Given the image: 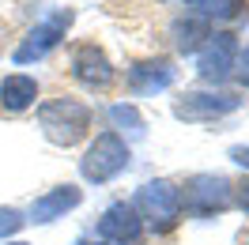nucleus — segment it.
I'll return each instance as SVG.
<instances>
[{"label": "nucleus", "mask_w": 249, "mask_h": 245, "mask_svg": "<svg viewBox=\"0 0 249 245\" xmlns=\"http://www.w3.org/2000/svg\"><path fill=\"white\" fill-rule=\"evenodd\" d=\"M91 121H94V109L79 98H68V94L49 98V102L38 106V128L57 147H76L79 140H87Z\"/></svg>", "instance_id": "nucleus-1"}, {"label": "nucleus", "mask_w": 249, "mask_h": 245, "mask_svg": "<svg viewBox=\"0 0 249 245\" xmlns=\"http://www.w3.org/2000/svg\"><path fill=\"white\" fill-rule=\"evenodd\" d=\"M128 158H132V151H128V143H124L121 132H98V136L87 143L83 158H79V177L91 181V185H106V181H113L117 174L128 170Z\"/></svg>", "instance_id": "nucleus-2"}, {"label": "nucleus", "mask_w": 249, "mask_h": 245, "mask_svg": "<svg viewBox=\"0 0 249 245\" xmlns=\"http://www.w3.org/2000/svg\"><path fill=\"white\" fill-rule=\"evenodd\" d=\"M132 208L143 219V227H151L155 234H166V230H174L181 223V192L166 177H155V181L140 185Z\"/></svg>", "instance_id": "nucleus-3"}, {"label": "nucleus", "mask_w": 249, "mask_h": 245, "mask_svg": "<svg viewBox=\"0 0 249 245\" xmlns=\"http://www.w3.org/2000/svg\"><path fill=\"white\" fill-rule=\"evenodd\" d=\"M181 192V215H196V219H212V215H223L234 204V185L231 177L223 174H193L185 181Z\"/></svg>", "instance_id": "nucleus-4"}, {"label": "nucleus", "mask_w": 249, "mask_h": 245, "mask_svg": "<svg viewBox=\"0 0 249 245\" xmlns=\"http://www.w3.org/2000/svg\"><path fill=\"white\" fill-rule=\"evenodd\" d=\"M72 23H76V12H72V8H53L42 23H34L31 31L23 34V42L16 46L12 61L16 64H34V61H42V57H49V53L64 42V34L72 31Z\"/></svg>", "instance_id": "nucleus-5"}, {"label": "nucleus", "mask_w": 249, "mask_h": 245, "mask_svg": "<svg viewBox=\"0 0 249 245\" xmlns=\"http://www.w3.org/2000/svg\"><path fill=\"white\" fill-rule=\"evenodd\" d=\"M68 72H72V79H76L79 87L98 91V94L109 91L113 79H117L113 61L106 57V49L94 46V42H79V46H72V53H68Z\"/></svg>", "instance_id": "nucleus-6"}, {"label": "nucleus", "mask_w": 249, "mask_h": 245, "mask_svg": "<svg viewBox=\"0 0 249 245\" xmlns=\"http://www.w3.org/2000/svg\"><path fill=\"white\" fill-rule=\"evenodd\" d=\"M234 61H238V38L231 31H219L196 49V76L204 83L219 87L234 76Z\"/></svg>", "instance_id": "nucleus-7"}, {"label": "nucleus", "mask_w": 249, "mask_h": 245, "mask_svg": "<svg viewBox=\"0 0 249 245\" xmlns=\"http://www.w3.org/2000/svg\"><path fill=\"white\" fill-rule=\"evenodd\" d=\"M242 106L238 94H227V91H185L174 98V117L178 121H189V124H200V121H219L234 109Z\"/></svg>", "instance_id": "nucleus-8"}, {"label": "nucleus", "mask_w": 249, "mask_h": 245, "mask_svg": "<svg viewBox=\"0 0 249 245\" xmlns=\"http://www.w3.org/2000/svg\"><path fill=\"white\" fill-rule=\"evenodd\" d=\"M174 79H178V68L166 57L136 61V64H128V72H124V83H128V91L136 94V98H151V94L170 91Z\"/></svg>", "instance_id": "nucleus-9"}, {"label": "nucleus", "mask_w": 249, "mask_h": 245, "mask_svg": "<svg viewBox=\"0 0 249 245\" xmlns=\"http://www.w3.org/2000/svg\"><path fill=\"white\" fill-rule=\"evenodd\" d=\"M143 219L136 215V208L128 204V200H117V204H109L102 219H98V238L109 245H136L143 238Z\"/></svg>", "instance_id": "nucleus-10"}, {"label": "nucleus", "mask_w": 249, "mask_h": 245, "mask_svg": "<svg viewBox=\"0 0 249 245\" xmlns=\"http://www.w3.org/2000/svg\"><path fill=\"white\" fill-rule=\"evenodd\" d=\"M79 204H83V189H79V185H57V189L42 192V196L31 204L27 223H38V227L57 223V219H64L68 211H76Z\"/></svg>", "instance_id": "nucleus-11"}, {"label": "nucleus", "mask_w": 249, "mask_h": 245, "mask_svg": "<svg viewBox=\"0 0 249 245\" xmlns=\"http://www.w3.org/2000/svg\"><path fill=\"white\" fill-rule=\"evenodd\" d=\"M34 98H38V79H34V76L12 72V76L0 79V106L8 109V113H23V109H31Z\"/></svg>", "instance_id": "nucleus-12"}, {"label": "nucleus", "mask_w": 249, "mask_h": 245, "mask_svg": "<svg viewBox=\"0 0 249 245\" xmlns=\"http://www.w3.org/2000/svg\"><path fill=\"white\" fill-rule=\"evenodd\" d=\"M170 38H174V49L178 53H196V49L212 38V23L200 16H181L170 23Z\"/></svg>", "instance_id": "nucleus-13"}, {"label": "nucleus", "mask_w": 249, "mask_h": 245, "mask_svg": "<svg viewBox=\"0 0 249 245\" xmlns=\"http://www.w3.org/2000/svg\"><path fill=\"white\" fill-rule=\"evenodd\" d=\"M185 8H193V16L200 19H219V23H231V19H238L242 12H246V0H181Z\"/></svg>", "instance_id": "nucleus-14"}, {"label": "nucleus", "mask_w": 249, "mask_h": 245, "mask_svg": "<svg viewBox=\"0 0 249 245\" xmlns=\"http://www.w3.org/2000/svg\"><path fill=\"white\" fill-rule=\"evenodd\" d=\"M109 121H113V128H121V132L143 136V117L132 102H113V106H109Z\"/></svg>", "instance_id": "nucleus-15"}, {"label": "nucleus", "mask_w": 249, "mask_h": 245, "mask_svg": "<svg viewBox=\"0 0 249 245\" xmlns=\"http://www.w3.org/2000/svg\"><path fill=\"white\" fill-rule=\"evenodd\" d=\"M23 227H27V215L16 211V208H4V204H0V242H12Z\"/></svg>", "instance_id": "nucleus-16"}, {"label": "nucleus", "mask_w": 249, "mask_h": 245, "mask_svg": "<svg viewBox=\"0 0 249 245\" xmlns=\"http://www.w3.org/2000/svg\"><path fill=\"white\" fill-rule=\"evenodd\" d=\"M234 76H238V83L242 87H249V46L238 49V61H234Z\"/></svg>", "instance_id": "nucleus-17"}, {"label": "nucleus", "mask_w": 249, "mask_h": 245, "mask_svg": "<svg viewBox=\"0 0 249 245\" xmlns=\"http://www.w3.org/2000/svg\"><path fill=\"white\" fill-rule=\"evenodd\" d=\"M227 155H231V162H238L242 170H249V143H234Z\"/></svg>", "instance_id": "nucleus-18"}, {"label": "nucleus", "mask_w": 249, "mask_h": 245, "mask_svg": "<svg viewBox=\"0 0 249 245\" xmlns=\"http://www.w3.org/2000/svg\"><path fill=\"white\" fill-rule=\"evenodd\" d=\"M234 204H238V208H242V211L249 215V177L242 185H238V189H234Z\"/></svg>", "instance_id": "nucleus-19"}, {"label": "nucleus", "mask_w": 249, "mask_h": 245, "mask_svg": "<svg viewBox=\"0 0 249 245\" xmlns=\"http://www.w3.org/2000/svg\"><path fill=\"white\" fill-rule=\"evenodd\" d=\"M0 245H27V242H19V238H12V242H0Z\"/></svg>", "instance_id": "nucleus-20"}, {"label": "nucleus", "mask_w": 249, "mask_h": 245, "mask_svg": "<svg viewBox=\"0 0 249 245\" xmlns=\"http://www.w3.org/2000/svg\"><path fill=\"white\" fill-rule=\"evenodd\" d=\"M98 245H109V242H98Z\"/></svg>", "instance_id": "nucleus-21"}]
</instances>
